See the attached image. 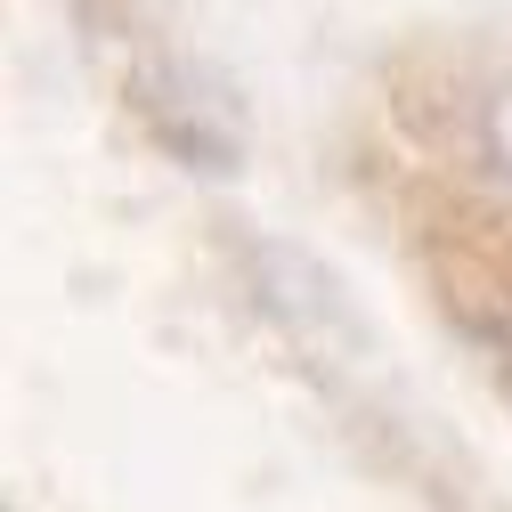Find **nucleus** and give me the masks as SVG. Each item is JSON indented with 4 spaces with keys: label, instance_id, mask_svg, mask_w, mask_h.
Segmentation results:
<instances>
[{
    "label": "nucleus",
    "instance_id": "f257e3e1",
    "mask_svg": "<svg viewBox=\"0 0 512 512\" xmlns=\"http://www.w3.org/2000/svg\"><path fill=\"white\" fill-rule=\"evenodd\" d=\"M244 285H252L261 317H269L285 342H301V350H317V358H358V350H366V317H358V301L342 293V277L317 269L301 244L261 236V244L244 252Z\"/></svg>",
    "mask_w": 512,
    "mask_h": 512
},
{
    "label": "nucleus",
    "instance_id": "f03ea898",
    "mask_svg": "<svg viewBox=\"0 0 512 512\" xmlns=\"http://www.w3.org/2000/svg\"><path fill=\"white\" fill-rule=\"evenodd\" d=\"M139 106H147V131L196 171H236L244 163V122L236 98L204 74V66H147L139 74Z\"/></svg>",
    "mask_w": 512,
    "mask_h": 512
},
{
    "label": "nucleus",
    "instance_id": "7ed1b4c3",
    "mask_svg": "<svg viewBox=\"0 0 512 512\" xmlns=\"http://www.w3.org/2000/svg\"><path fill=\"white\" fill-rule=\"evenodd\" d=\"M480 163H488V179L512 196V74L480 98Z\"/></svg>",
    "mask_w": 512,
    "mask_h": 512
}]
</instances>
